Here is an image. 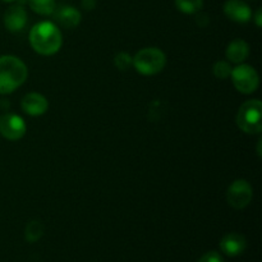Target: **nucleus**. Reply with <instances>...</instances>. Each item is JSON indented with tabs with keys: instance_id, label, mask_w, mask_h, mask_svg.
Instances as JSON below:
<instances>
[{
	"instance_id": "1",
	"label": "nucleus",
	"mask_w": 262,
	"mask_h": 262,
	"mask_svg": "<svg viewBox=\"0 0 262 262\" xmlns=\"http://www.w3.org/2000/svg\"><path fill=\"white\" fill-rule=\"evenodd\" d=\"M30 43L33 51L40 55L50 56L60 50L63 45V37L55 23L50 20H42L31 28Z\"/></svg>"
},
{
	"instance_id": "2",
	"label": "nucleus",
	"mask_w": 262,
	"mask_h": 262,
	"mask_svg": "<svg viewBox=\"0 0 262 262\" xmlns=\"http://www.w3.org/2000/svg\"><path fill=\"white\" fill-rule=\"evenodd\" d=\"M27 77V66L18 56H0V95L12 94L25 83Z\"/></svg>"
},
{
	"instance_id": "3",
	"label": "nucleus",
	"mask_w": 262,
	"mask_h": 262,
	"mask_svg": "<svg viewBox=\"0 0 262 262\" xmlns=\"http://www.w3.org/2000/svg\"><path fill=\"white\" fill-rule=\"evenodd\" d=\"M132 66L142 76H155L166 66V55L159 48H143L133 56Z\"/></svg>"
},
{
	"instance_id": "4",
	"label": "nucleus",
	"mask_w": 262,
	"mask_h": 262,
	"mask_svg": "<svg viewBox=\"0 0 262 262\" xmlns=\"http://www.w3.org/2000/svg\"><path fill=\"white\" fill-rule=\"evenodd\" d=\"M237 125L247 135H260L262 130V102L253 99L243 102L237 113Z\"/></svg>"
},
{
	"instance_id": "5",
	"label": "nucleus",
	"mask_w": 262,
	"mask_h": 262,
	"mask_svg": "<svg viewBox=\"0 0 262 262\" xmlns=\"http://www.w3.org/2000/svg\"><path fill=\"white\" fill-rule=\"evenodd\" d=\"M230 78L235 90L243 95L253 94L260 84L258 73L252 66H248V64H237V67L232 69Z\"/></svg>"
},
{
	"instance_id": "6",
	"label": "nucleus",
	"mask_w": 262,
	"mask_h": 262,
	"mask_svg": "<svg viewBox=\"0 0 262 262\" xmlns=\"http://www.w3.org/2000/svg\"><path fill=\"white\" fill-rule=\"evenodd\" d=\"M253 197L252 186L246 179H237L227 191V201L235 210H243L251 204Z\"/></svg>"
},
{
	"instance_id": "7",
	"label": "nucleus",
	"mask_w": 262,
	"mask_h": 262,
	"mask_svg": "<svg viewBox=\"0 0 262 262\" xmlns=\"http://www.w3.org/2000/svg\"><path fill=\"white\" fill-rule=\"evenodd\" d=\"M26 132H27V125L19 115L12 113L0 115V135L5 140L19 141L20 138L25 137Z\"/></svg>"
},
{
	"instance_id": "8",
	"label": "nucleus",
	"mask_w": 262,
	"mask_h": 262,
	"mask_svg": "<svg viewBox=\"0 0 262 262\" xmlns=\"http://www.w3.org/2000/svg\"><path fill=\"white\" fill-rule=\"evenodd\" d=\"M27 12L22 5H12L4 13V26L10 32H20L27 25Z\"/></svg>"
},
{
	"instance_id": "9",
	"label": "nucleus",
	"mask_w": 262,
	"mask_h": 262,
	"mask_svg": "<svg viewBox=\"0 0 262 262\" xmlns=\"http://www.w3.org/2000/svg\"><path fill=\"white\" fill-rule=\"evenodd\" d=\"M22 110L30 117H40L49 109V101L43 95L38 92H30L26 95L20 102Z\"/></svg>"
},
{
	"instance_id": "10",
	"label": "nucleus",
	"mask_w": 262,
	"mask_h": 262,
	"mask_svg": "<svg viewBox=\"0 0 262 262\" xmlns=\"http://www.w3.org/2000/svg\"><path fill=\"white\" fill-rule=\"evenodd\" d=\"M223 9L225 15L233 22L247 23L252 18V10L250 5L243 0H227Z\"/></svg>"
},
{
	"instance_id": "11",
	"label": "nucleus",
	"mask_w": 262,
	"mask_h": 262,
	"mask_svg": "<svg viewBox=\"0 0 262 262\" xmlns=\"http://www.w3.org/2000/svg\"><path fill=\"white\" fill-rule=\"evenodd\" d=\"M247 241L239 233H228L220 241V250L229 257H235L245 252Z\"/></svg>"
},
{
	"instance_id": "12",
	"label": "nucleus",
	"mask_w": 262,
	"mask_h": 262,
	"mask_svg": "<svg viewBox=\"0 0 262 262\" xmlns=\"http://www.w3.org/2000/svg\"><path fill=\"white\" fill-rule=\"evenodd\" d=\"M54 19L60 26L66 28H74L81 23L82 15L78 9L71 5H61V7L55 8L54 13Z\"/></svg>"
},
{
	"instance_id": "13",
	"label": "nucleus",
	"mask_w": 262,
	"mask_h": 262,
	"mask_svg": "<svg viewBox=\"0 0 262 262\" xmlns=\"http://www.w3.org/2000/svg\"><path fill=\"white\" fill-rule=\"evenodd\" d=\"M225 55H227L229 63L241 64L250 55V46L245 40L237 38V40H233L232 42H229V45L227 46Z\"/></svg>"
},
{
	"instance_id": "14",
	"label": "nucleus",
	"mask_w": 262,
	"mask_h": 262,
	"mask_svg": "<svg viewBox=\"0 0 262 262\" xmlns=\"http://www.w3.org/2000/svg\"><path fill=\"white\" fill-rule=\"evenodd\" d=\"M28 5L40 15H51L55 10V0H27Z\"/></svg>"
},
{
	"instance_id": "15",
	"label": "nucleus",
	"mask_w": 262,
	"mask_h": 262,
	"mask_svg": "<svg viewBox=\"0 0 262 262\" xmlns=\"http://www.w3.org/2000/svg\"><path fill=\"white\" fill-rule=\"evenodd\" d=\"M43 234V225L38 220H31L25 229V239L30 243H35L41 239Z\"/></svg>"
},
{
	"instance_id": "16",
	"label": "nucleus",
	"mask_w": 262,
	"mask_h": 262,
	"mask_svg": "<svg viewBox=\"0 0 262 262\" xmlns=\"http://www.w3.org/2000/svg\"><path fill=\"white\" fill-rule=\"evenodd\" d=\"M176 5L184 14H196L204 7V0H176Z\"/></svg>"
},
{
	"instance_id": "17",
	"label": "nucleus",
	"mask_w": 262,
	"mask_h": 262,
	"mask_svg": "<svg viewBox=\"0 0 262 262\" xmlns=\"http://www.w3.org/2000/svg\"><path fill=\"white\" fill-rule=\"evenodd\" d=\"M232 64L227 60H217L212 67V73L217 79H227L230 78L232 74Z\"/></svg>"
},
{
	"instance_id": "18",
	"label": "nucleus",
	"mask_w": 262,
	"mask_h": 262,
	"mask_svg": "<svg viewBox=\"0 0 262 262\" xmlns=\"http://www.w3.org/2000/svg\"><path fill=\"white\" fill-rule=\"evenodd\" d=\"M133 56H130L129 54L125 53V51H120L115 55L114 58V64L119 71H127L130 66H132Z\"/></svg>"
},
{
	"instance_id": "19",
	"label": "nucleus",
	"mask_w": 262,
	"mask_h": 262,
	"mask_svg": "<svg viewBox=\"0 0 262 262\" xmlns=\"http://www.w3.org/2000/svg\"><path fill=\"white\" fill-rule=\"evenodd\" d=\"M197 262H224V261H223L222 256H220L219 253L215 252V251H210V252L205 253V255L202 256V257Z\"/></svg>"
},
{
	"instance_id": "20",
	"label": "nucleus",
	"mask_w": 262,
	"mask_h": 262,
	"mask_svg": "<svg viewBox=\"0 0 262 262\" xmlns=\"http://www.w3.org/2000/svg\"><path fill=\"white\" fill-rule=\"evenodd\" d=\"M255 22H256V26L257 27H261L262 26V9H257V12H256L255 14Z\"/></svg>"
},
{
	"instance_id": "21",
	"label": "nucleus",
	"mask_w": 262,
	"mask_h": 262,
	"mask_svg": "<svg viewBox=\"0 0 262 262\" xmlns=\"http://www.w3.org/2000/svg\"><path fill=\"white\" fill-rule=\"evenodd\" d=\"M2 2H5V3H13V2H18V0H2Z\"/></svg>"
}]
</instances>
